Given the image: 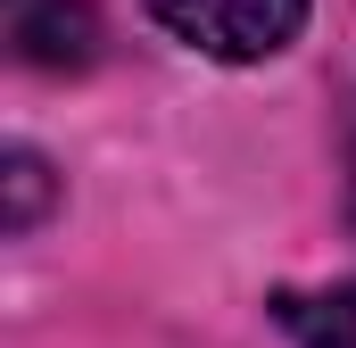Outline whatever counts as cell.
<instances>
[{"label":"cell","instance_id":"obj_1","mask_svg":"<svg viewBox=\"0 0 356 348\" xmlns=\"http://www.w3.org/2000/svg\"><path fill=\"white\" fill-rule=\"evenodd\" d=\"M149 17H158L175 42H191V50L249 67V58H273V50L298 42L307 0H149Z\"/></svg>","mask_w":356,"mask_h":348},{"label":"cell","instance_id":"obj_3","mask_svg":"<svg viewBox=\"0 0 356 348\" xmlns=\"http://www.w3.org/2000/svg\"><path fill=\"white\" fill-rule=\"evenodd\" d=\"M290 324H298V340H307V348H356V282H348V290L307 299V307H290Z\"/></svg>","mask_w":356,"mask_h":348},{"label":"cell","instance_id":"obj_4","mask_svg":"<svg viewBox=\"0 0 356 348\" xmlns=\"http://www.w3.org/2000/svg\"><path fill=\"white\" fill-rule=\"evenodd\" d=\"M42 199H50V166L33 158V150H8V232H33V216H42Z\"/></svg>","mask_w":356,"mask_h":348},{"label":"cell","instance_id":"obj_2","mask_svg":"<svg viewBox=\"0 0 356 348\" xmlns=\"http://www.w3.org/2000/svg\"><path fill=\"white\" fill-rule=\"evenodd\" d=\"M8 42L25 67H91L99 50V25H91L83 0H8Z\"/></svg>","mask_w":356,"mask_h":348}]
</instances>
